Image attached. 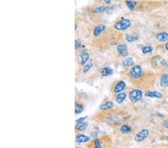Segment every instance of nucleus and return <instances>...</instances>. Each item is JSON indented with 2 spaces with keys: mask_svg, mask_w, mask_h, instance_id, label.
<instances>
[{
  "mask_svg": "<svg viewBox=\"0 0 168 148\" xmlns=\"http://www.w3.org/2000/svg\"><path fill=\"white\" fill-rule=\"evenodd\" d=\"M161 64L163 65V66H165V65H167V62L165 60H161Z\"/></svg>",
  "mask_w": 168,
  "mask_h": 148,
  "instance_id": "2f4dec72",
  "label": "nucleus"
},
{
  "mask_svg": "<svg viewBox=\"0 0 168 148\" xmlns=\"http://www.w3.org/2000/svg\"><path fill=\"white\" fill-rule=\"evenodd\" d=\"M90 138L89 136H86L84 134H78L76 137V142L77 144H84V143H87V142L90 141Z\"/></svg>",
  "mask_w": 168,
  "mask_h": 148,
  "instance_id": "9b49d317",
  "label": "nucleus"
},
{
  "mask_svg": "<svg viewBox=\"0 0 168 148\" xmlns=\"http://www.w3.org/2000/svg\"><path fill=\"white\" fill-rule=\"evenodd\" d=\"M92 148H103V141L100 138H95L92 142Z\"/></svg>",
  "mask_w": 168,
  "mask_h": 148,
  "instance_id": "a211bd4d",
  "label": "nucleus"
},
{
  "mask_svg": "<svg viewBox=\"0 0 168 148\" xmlns=\"http://www.w3.org/2000/svg\"><path fill=\"white\" fill-rule=\"evenodd\" d=\"M141 51L144 54H150V53H152L153 51V46H144V47L141 49Z\"/></svg>",
  "mask_w": 168,
  "mask_h": 148,
  "instance_id": "393cba45",
  "label": "nucleus"
},
{
  "mask_svg": "<svg viewBox=\"0 0 168 148\" xmlns=\"http://www.w3.org/2000/svg\"><path fill=\"white\" fill-rule=\"evenodd\" d=\"M93 62L90 61V62H87L85 65H84V67H83V70H82L83 73H87L88 72L90 69H91L92 67H93Z\"/></svg>",
  "mask_w": 168,
  "mask_h": 148,
  "instance_id": "b1692460",
  "label": "nucleus"
},
{
  "mask_svg": "<svg viewBox=\"0 0 168 148\" xmlns=\"http://www.w3.org/2000/svg\"><path fill=\"white\" fill-rule=\"evenodd\" d=\"M125 5H126V6L128 7V8L130 11H134L136 8L137 4L136 2L134 1H132V0H126L125 1Z\"/></svg>",
  "mask_w": 168,
  "mask_h": 148,
  "instance_id": "4be33fe9",
  "label": "nucleus"
},
{
  "mask_svg": "<svg viewBox=\"0 0 168 148\" xmlns=\"http://www.w3.org/2000/svg\"><path fill=\"white\" fill-rule=\"evenodd\" d=\"M156 40L159 43H165L168 41V33L166 32H161L156 34Z\"/></svg>",
  "mask_w": 168,
  "mask_h": 148,
  "instance_id": "f8f14e48",
  "label": "nucleus"
},
{
  "mask_svg": "<svg viewBox=\"0 0 168 148\" xmlns=\"http://www.w3.org/2000/svg\"><path fill=\"white\" fill-rule=\"evenodd\" d=\"M106 26L105 25L103 24H100V25H98L94 27L93 30V35L94 37H98L101 35V34H103V32L106 30Z\"/></svg>",
  "mask_w": 168,
  "mask_h": 148,
  "instance_id": "6e6552de",
  "label": "nucleus"
},
{
  "mask_svg": "<svg viewBox=\"0 0 168 148\" xmlns=\"http://www.w3.org/2000/svg\"><path fill=\"white\" fill-rule=\"evenodd\" d=\"M114 107V103L112 101H106V102L103 103L99 106V109L102 111H108L112 109Z\"/></svg>",
  "mask_w": 168,
  "mask_h": 148,
  "instance_id": "9d476101",
  "label": "nucleus"
},
{
  "mask_svg": "<svg viewBox=\"0 0 168 148\" xmlns=\"http://www.w3.org/2000/svg\"><path fill=\"white\" fill-rule=\"evenodd\" d=\"M128 98L132 103L138 102L143 98L144 93L141 89H133L128 93Z\"/></svg>",
  "mask_w": 168,
  "mask_h": 148,
  "instance_id": "f03ea898",
  "label": "nucleus"
},
{
  "mask_svg": "<svg viewBox=\"0 0 168 148\" xmlns=\"http://www.w3.org/2000/svg\"><path fill=\"white\" fill-rule=\"evenodd\" d=\"M165 49H166L167 51H168V41L167 42L166 44H165Z\"/></svg>",
  "mask_w": 168,
  "mask_h": 148,
  "instance_id": "473e14b6",
  "label": "nucleus"
},
{
  "mask_svg": "<svg viewBox=\"0 0 168 148\" xmlns=\"http://www.w3.org/2000/svg\"><path fill=\"white\" fill-rule=\"evenodd\" d=\"M131 26V21L128 19H122L114 24V29L117 31H125Z\"/></svg>",
  "mask_w": 168,
  "mask_h": 148,
  "instance_id": "f257e3e1",
  "label": "nucleus"
},
{
  "mask_svg": "<svg viewBox=\"0 0 168 148\" xmlns=\"http://www.w3.org/2000/svg\"><path fill=\"white\" fill-rule=\"evenodd\" d=\"M139 37L136 35H133V34H126L125 36V40H126L127 42L128 43H133V42H135L137 40H138Z\"/></svg>",
  "mask_w": 168,
  "mask_h": 148,
  "instance_id": "5701e85b",
  "label": "nucleus"
},
{
  "mask_svg": "<svg viewBox=\"0 0 168 148\" xmlns=\"http://www.w3.org/2000/svg\"><path fill=\"white\" fill-rule=\"evenodd\" d=\"M150 135V131L147 129H143L142 130L137 133L134 136V140L137 142H142L145 139L147 138V137Z\"/></svg>",
  "mask_w": 168,
  "mask_h": 148,
  "instance_id": "39448f33",
  "label": "nucleus"
},
{
  "mask_svg": "<svg viewBox=\"0 0 168 148\" xmlns=\"http://www.w3.org/2000/svg\"><path fill=\"white\" fill-rule=\"evenodd\" d=\"M134 59L130 57L126 58V59L123 62V67H131L134 66Z\"/></svg>",
  "mask_w": 168,
  "mask_h": 148,
  "instance_id": "6ab92c4d",
  "label": "nucleus"
},
{
  "mask_svg": "<svg viewBox=\"0 0 168 148\" xmlns=\"http://www.w3.org/2000/svg\"><path fill=\"white\" fill-rule=\"evenodd\" d=\"M127 97V94L125 92H121L120 94H117V96L115 97V101H116L117 103H122L123 101H125V100Z\"/></svg>",
  "mask_w": 168,
  "mask_h": 148,
  "instance_id": "2eb2a0df",
  "label": "nucleus"
},
{
  "mask_svg": "<svg viewBox=\"0 0 168 148\" xmlns=\"http://www.w3.org/2000/svg\"><path fill=\"white\" fill-rule=\"evenodd\" d=\"M98 133H99V129L96 127V128L93 129V131L91 132V137L93 138H95L97 137Z\"/></svg>",
  "mask_w": 168,
  "mask_h": 148,
  "instance_id": "bb28decb",
  "label": "nucleus"
},
{
  "mask_svg": "<svg viewBox=\"0 0 168 148\" xmlns=\"http://www.w3.org/2000/svg\"><path fill=\"white\" fill-rule=\"evenodd\" d=\"M112 0H103V2H105V4H106V5H109V4H110L111 2H112Z\"/></svg>",
  "mask_w": 168,
  "mask_h": 148,
  "instance_id": "7c9ffc66",
  "label": "nucleus"
},
{
  "mask_svg": "<svg viewBox=\"0 0 168 148\" xmlns=\"http://www.w3.org/2000/svg\"><path fill=\"white\" fill-rule=\"evenodd\" d=\"M87 116H86V117H79L78 119H77L76 120V124H77V123H83V122H84L86 120V119L87 118Z\"/></svg>",
  "mask_w": 168,
  "mask_h": 148,
  "instance_id": "c85d7f7f",
  "label": "nucleus"
},
{
  "mask_svg": "<svg viewBox=\"0 0 168 148\" xmlns=\"http://www.w3.org/2000/svg\"><path fill=\"white\" fill-rule=\"evenodd\" d=\"M159 84L161 88H168V73L162 74Z\"/></svg>",
  "mask_w": 168,
  "mask_h": 148,
  "instance_id": "4468645a",
  "label": "nucleus"
},
{
  "mask_svg": "<svg viewBox=\"0 0 168 148\" xmlns=\"http://www.w3.org/2000/svg\"><path fill=\"white\" fill-rule=\"evenodd\" d=\"M106 122L111 126H116L120 123V119L115 114H110L106 116Z\"/></svg>",
  "mask_w": 168,
  "mask_h": 148,
  "instance_id": "423d86ee",
  "label": "nucleus"
},
{
  "mask_svg": "<svg viewBox=\"0 0 168 148\" xmlns=\"http://www.w3.org/2000/svg\"><path fill=\"white\" fill-rule=\"evenodd\" d=\"M81 40H79V39H76L75 41V49L76 50H77V49H78L80 48V46H81Z\"/></svg>",
  "mask_w": 168,
  "mask_h": 148,
  "instance_id": "cd10ccee",
  "label": "nucleus"
},
{
  "mask_svg": "<svg viewBox=\"0 0 168 148\" xmlns=\"http://www.w3.org/2000/svg\"><path fill=\"white\" fill-rule=\"evenodd\" d=\"M76 148H79V147H76Z\"/></svg>",
  "mask_w": 168,
  "mask_h": 148,
  "instance_id": "72a5a7b5",
  "label": "nucleus"
},
{
  "mask_svg": "<svg viewBox=\"0 0 168 148\" xmlns=\"http://www.w3.org/2000/svg\"><path fill=\"white\" fill-rule=\"evenodd\" d=\"M79 64L85 65L87 63L88 60L90 59V55L87 52H82L79 54Z\"/></svg>",
  "mask_w": 168,
  "mask_h": 148,
  "instance_id": "ddd939ff",
  "label": "nucleus"
},
{
  "mask_svg": "<svg viewBox=\"0 0 168 148\" xmlns=\"http://www.w3.org/2000/svg\"><path fill=\"white\" fill-rule=\"evenodd\" d=\"M126 87V84L124 81L119 80L117 82H116L114 85L113 88H112V93L114 94H118L120 93L123 92V90L125 89Z\"/></svg>",
  "mask_w": 168,
  "mask_h": 148,
  "instance_id": "20e7f679",
  "label": "nucleus"
},
{
  "mask_svg": "<svg viewBox=\"0 0 168 148\" xmlns=\"http://www.w3.org/2000/svg\"><path fill=\"white\" fill-rule=\"evenodd\" d=\"M129 75L133 79H141V76L144 75V71H143L142 67L140 65H134L130 69Z\"/></svg>",
  "mask_w": 168,
  "mask_h": 148,
  "instance_id": "7ed1b4c3",
  "label": "nucleus"
},
{
  "mask_svg": "<svg viewBox=\"0 0 168 148\" xmlns=\"http://www.w3.org/2000/svg\"><path fill=\"white\" fill-rule=\"evenodd\" d=\"M117 52L122 57L125 58L128 56V47H127V46L125 43H120V44H118V46H117Z\"/></svg>",
  "mask_w": 168,
  "mask_h": 148,
  "instance_id": "0eeeda50",
  "label": "nucleus"
},
{
  "mask_svg": "<svg viewBox=\"0 0 168 148\" xmlns=\"http://www.w3.org/2000/svg\"><path fill=\"white\" fill-rule=\"evenodd\" d=\"M145 97L153 99H161L163 97V94L159 91H150L145 93Z\"/></svg>",
  "mask_w": 168,
  "mask_h": 148,
  "instance_id": "1a4fd4ad",
  "label": "nucleus"
},
{
  "mask_svg": "<svg viewBox=\"0 0 168 148\" xmlns=\"http://www.w3.org/2000/svg\"><path fill=\"white\" fill-rule=\"evenodd\" d=\"M163 127H164V128L168 129V120H166V121L164 122V123H163Z\"/></svg>",
  "mask_w": 168,
  "mask_h": 148,
  "instance_id": "c756f323",
  "label": "nucleus"
},
{
  "mask_svg": "<svg viewBox=\"0 0 168 148\" xmlns=\"http://www.w3.org/2000/svg\"><path fill=\"white\" fill-rule=\"evenodd\" d=\"M88 127V123L87 122H83V123H77L76 124V130L79 132H82L86 130Z\"/></svg>",
  "mask_w": 168,
  "mask_h": 148,
  "instance_id": "f3484780",
  "label": "nucleus"
},
{
  "mask_svg": "<svg viewBox=\"0 0 168 148\" xmlns=\"http://www.w3.org/2000/svg\"><path fill=\"white\" fill-rule=\"evenodd\" d=\"M120 131L123 134H128V133H131V127L129 125H128V124H123V125H122L120 127Z\"/></svg>",
  "mask_w": 168,
  "mask_h": 148,
  "instance_id": "412c9836",
  "label": "nucleus"
},
{
  "mask_svg": "<svg viewBox=\"0 0 168 148\" xmlns=\"http://www.w3.org/2000/svg\"><path fill=\"white\" fill-rule=\"evenodd\" d=\"M84 106L83 105L82 103H81L76 102V105H75L76 114H81V113L83 111V110H84Z\"/></svg>",
  "mask_w": 168,
  "mask_h": 148,
  "instance_id": "aec40b11",
  "label": "nucleus"
},
{
  "mask_svg": "<svg viewBox=\"0 0 168 148\" xmlns=\"http://www.w3.org/2000/svg\"><path fill=\"white\" fill-rule=\"evenodd\" d=\"M107 10H108V7L99 6V7H97V8L95 9L94 13H96V14H103V13L106 12Z\"/></svg>",
  "mask_w": 168,
  "mask_h": 148,
  "instance_id": "a878e982",
  "label": "nucleus"
},
{
  "mask_svg": "<svg viewBox=\"0 0 168 148\" xmlns=\"http://www.w3.org/2000/svg\"><path fill=\"white\" fill-rule=\"evenodd\" d=\"M112 73H113V69L112 67H105L101 70V75L103 77L110 76Z\"/></svg>",
  "mask_w": 168,
  "mask_h": 148,
  "instance_id": "dca6fc26",
  "label": "nucleus"
}]
</instances>
